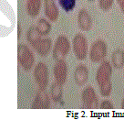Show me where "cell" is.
I'll return each mask as SVG.
<instances>
[{"instance_id": "obj_1", "label": "cell", "mask_w": 124, "mask_h": 131, "mask_svg": "<svg viewBox=\"0 0 124 131\" xmlns=\"http://www.w3.org/2000/svg\"><path fill=\"white\" fill-rule=\"evenodd\" d=\"M18 61L26 72H29L35 64V54L27 45L19 43L18 46Z\"/></svg>"}, {"instance_id": "obj_2", "label": "cell", "mask_w": 124, "mask_h": 131, "mask_svg": "<svg viewBox=\"0 0 124 131\" xmlns=\"http://www.w3.org/2000/svg\"><path fill=\"white\" fill-rule=\"evenodd\" d=\"M71 44L70 39H67V36L59 35L57 38L55 44L53 45L52 49V56L53 59L57 61L59 60H63L70 53Z\"/></svg>"}, {"instance_id": "obj_3", "label": "cell", "mask_w": 124, "mask_h": 131, "mask_svg": "<svg viewBox=\"0 0 124 131\" xmlns=\"http://www.w3.org/2000/svg\"><path fill=\"white\" fill-rule=\"evenodd\" d=\"M108 52V45L104 39H98L91 44L89 50V58L92 62H101L104 61Z\"/></svg>"}, {"instance_id": "obj_4", "label": "cell", "mask_w": 124, "mask_h": 131, "mask_svg": "<svg viewBox=\"0 0 124 131\" xmlns=\"http://www.w3.org/2000/svg\"><path fill=\"white\" fill-rule=\"evenodd\" d=\"M73 52L78 61H83L89 54V44L86 36L82 33H77L72 41Z\"/></svg>"}, {"instance_id": "obj_5", "label": "cell", "mask_w": 124, "mask_h": 131, "mask_svg": "<svg viewBox=\"0 0 124 131\" xmlns=\"http://www.w3.org/2000/svg\"><path fill=\"white\" fill-rule=\"evenodd\" d=\"M34 79L35 83L37 85L38 89L46 90L48 87V82H49V72L48 68L45 62L39 61L34 68Z\"/></svg>"}, {"instance_id": "obj_6", "label": "cell", "mask_w": 124, "mask_h": 131, "mask_svg": "<svg viewBox=\"0 0 124 131\" xmlns=\"http://www.w3.org/2000/svg\"><path fill=\"white\" fill-rule=\"evenodd\" d=\"M81 103L86 109H96L99 107V97L91 85L86 86L81 92Z\"/></svg>"}, {"instance_id": "obj_7", "label": "cell", "mask_w": 124, "mask_h": 131, "mask_svg": "<svg viewBox=\"0 0 124 131\" xmlns=\"http://www.w3.org/2000/svg\"><path fill=\"white\" fill-rule=\"evenodd\" d=\"M112 68H113L112 64L107 60H104L100 62V65L99 66L98 70L96 72V82L99 86L111 81L112 75Z\"/></svg>"}, {"instance_id": "obj_8", "label": "cell", "mask_w": 124, "mask_h": 131, "mask_svg": "<svg viewBox=\"0 0 124 131\" xmlns=\"http://www.w3.org/2000/svg\"><path fill=\"white\" fill-rule=\"evenodd\" d=\"M53 73H54L55 81L62 85L65 84L67 80V73H68L67 63L65 59L56 61L53 67Z\"/></svg>"}, {"instance_id": "obj_9", "label": "cell", "mask_w": 124, "mask_h": 131, "mask_svg": "<svg viewBox=\"0 0 124 131\" xmlns=\"http://www.w3.org/2000/svg\"><path fill=\"white\" fill-rule=\"evenodd\" d=\"M50 103H51V97L47 93L46 90L38 89V91L36 93L31 107L33 109H48L50 108L51 105Z\"/></svg>"}, {"instance_id": "obj_10", "label": "cell", "mask_w": 124, "mask_h": 131, "mask_svg": "<svg viewBox=\"0 0 124 131\" xmlns=\"http://www.w3.org/2000/svg\"><path fill=\"white\" fill-rule=\"evenodd\" d=\"M78 28L83 31H89L92 28V18L89 12L85 8L79 9L78 13V18H77Z\"/></svg>"}, {"instance_id": "obj_11", "label": "cell", "mask_w": 124, "mask_h": 131, "mask_svg": "<svg viewBox=\"0 0 124 131\" xmlns=\"http://www.w3.org/2000/svg\"><path fill=\"white\" fill-rule=\"evenodd\" d=\"M74 81L78 86H83L84 84L87 83L89 81V72L86 64L80 63L77 65V67L74 70Z\"/></svg>"}, {"instance_id": "obj_12", "label": "cell", "mask_w": 124, "mask_h": 131, "mask_svg": "<svg viewBox=\"0 0 124 131\" xmlns=\"http://www.w3.org/2000/svg\"><path fill=\"white\" fill-rule=\"evenodd\" d=\"M44 12L50 22H56L59 19V10L55 0H44Z\"/></svg>"}, {"instance_id": "obj_13", "label": "cell", "mask_w": 124, "mask_h": 131, "mask_svg": "<svg viewBox=\"0 0 124 131\" xmlns=\"http://www.w3.org/2000/svg\"><path fill=\"white\" fill-rule=\"evenodd\" d=\"M52 47L53 44L51 39H49V38H42L33 49L37 51V54L40 55L41 57H46L49 54V52L51 51V49H53Z\"/></svg>"}, {"instance_id": "obj_14", "label": "cell", "mask_w": 124, "mask_h": 131, "mask_svg": "<svg viewBox=\"0 0 124 131\" xmlns=\"http://www.w3.org/2000/svg\"><path fill=\"white\" fill-rule=\"evenodd\" d=\"M42 7V0H26V10L30 18H36L38 16Z\"/></svg>"}, {"instance_id": "obj_15", "label": "cell", "mask_w": 124, "mask_h": 131, "mask_svg": "<svg viewBox=\"0 0 124 131\" xmlns=\"http://www.w3.org/2000/svg\"><path fill=\"white\" fill-rule=\"evenodd\" d=\"M50 97L54 103H60L63 97V85L58 82H53L50 86Z\"/></svg>"}, {"instance_id": "obj_16", "label": "cell", "mask_w": 124, "mask_h": 131, "mask_svg": "<svg viewBox=\"0 0 124 131\" xmlns=\"http://www.w3.org/2000/svg\"><path fill=\"white\" fill-rule=\"evenodd\" d=\"M111 64L116 70H120L124 67V50L116 49L111 54Z\"/></svg>"}, {"instance_id": "obj_17", "label": "cell", "mask_w": 124, "mask_h": 131, "mask_svg": "<svg viewBox=\"0 0 124 131\" xmlns=\"http://www.w3.org/2000/svg\"><path fill=\"white\" fill-rule=\"evenodd\" d=\"M36 28H37V30L38 31V33L42 37H45V36L48 35L50 33V31H51V29H52V26H51L50 21L44 18H39L37 20Z\"/></svg>"}, {"instance_id": "obj_18", "label": "cell", "mask_w": 124, "mask_h": 131, "mask_svg": "<svg viewBox=\"0 0 124 131\" xmlns=\"http://www.w3.org/2000/svg\"><path fill=\"white\" fill-rule=\"evenodd\" d=\"M41 39H42V36L37 30L36 26L29 27L27 31H26V40H27V42L30 44L33 48L37 45V43Z\"/></svg>"}, {"instance_id": "obj_19", "label": "cell", "mask_w": 124, "mask_h": 131, "mask_svg": "<svg viewBox=\"0 0 124 131\" xmlns=\"http://www.w3.org/2000/svg\"><path fill=\"white\" fill-rule=\"evenodd\" d=\"M60 7L66 12H70L76 7V0H59Z\"/></svg>"}, {"instance_id": "obj_20", "label": "cell", "mask_w": 124, "mask_h": 131, "mask_svg": "<svg viewBox=\"0 0 124 131\" xmlns=\"http://www.w3.org/2000/svg\"><path fill=\"white\" fill-rule=\"evenodd\" d=\"M99 87H100V95L104 96V97L109 96L111 94V92H112V83H111V81L107 82V83L100 85Z\"/></svg>"}, {"instance_id": "obj_21", "label": "cell", "mask_w": 124, "mask_h": 131, "mask_svg": "<svg viewBox=\"0 0 124 131\" xmlns=\"http://www.w3.org/2000/svg\"><path fill=\"white\" fill-rule=\"evenodd\" d=\"M114 0H99V7L102 11H109L112 7Z\"/></svg>"}, {"instance_id": "obj_22", "label": "cell", "mask_w": 124, "mask_h": 131, "mask_svg": "<svg viewBox=\"0 0 124 131\" xmlns=\"http://www.w3.org/2000/svg\"><path fill=\"white\" fill-rule=\"evenodd\" d=\"M100 109H105V110H109V109H113L114 105L113 103L111 102L109 99H105L103 100L100 105Z\"/></svg>"}, {"instance_id": "obj_23", "label": "cell", "mask_w": 124, "mask_h": 131, "mask_svg": "<svg viewBox=\"0 0 124 131\" xmlns=\"http://www.w3.org/2000/svg\"><path fill=\"white\" fill-rule=\"evenodd\" d=\"M22 36V26L20 25V23L18 24V39H20Z\"/></svg>"}, {"instance_id": "obj_24", "label": "cell", "mask_w": 124, "mask_h": 131, "mask_svg": "<svg viewBox=\"0 0 124 131\" xmlns=\"http://www.w3.org/2000/svg\"><path fill=\"white\" fill-rule=\"evenodd\" d=\"M120 10H121V12L124 14V2H122L121 4L120 5Z\"/></svg>"}, {"instance_id": "obj_25", "label": "cell", "mask_w": 124, "mask_h": 131, "mask_svg": "<svg viewBox=\"0 0 124 131\" xmlns=\"http://www.w3.org/2000/svg\"><path fill=\"white\" fill-rule=\"evenodd\" d=\"M121 108H122V109H124V97L122 98V100H121Z\"/></svg>"}, {"instance_id": "obj_26", "label": "cell", "mask_w": 124, "mask_h": 131, "mask_svg": "<svg viewBox=\"0 0 124 131\" xmlns=\"http://www.w3.org/2000/svg\"><path fill=\"white\" fill-rule=\"evenodd\" d=\"M122 2H124V0H117V3H118L119 5H120Z\"/></svg>"}, {"instance_id": "obj_27", "label": "cell", "mask_w": 124, "mask_h": 131, "mask_svg": "<svg viewBox=\"0 0 124 131\" xmlns=\"http://www.w3.org/2000/svg\"><path fill=\"white\" fill-rule=\"evenodd\" d=\"M88 1H89V2H94L95 0H88Z\"/></svg>"}]
</instances>
